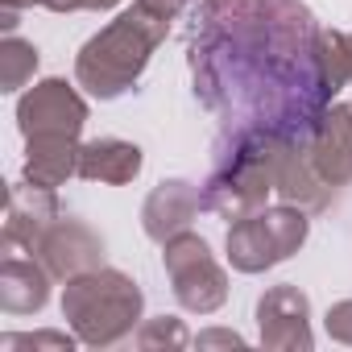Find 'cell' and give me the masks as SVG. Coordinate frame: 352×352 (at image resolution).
Instances as JSON below:
<instances>
[{"label": "cell", "instance_id": "obj_25", "mask_svg": "<svg viewBox=\"0 0 352 352\" xmlns=\"http://www.w3.org/2000/svg\"><path fill=\"white\" fill-rule=\"evenodd\" d=\"M348 38H352V34H348Z\"/></svg>", "mask_w": 352, "mask_h": 352}, {"label": "cell", "instance_id": "obj_2", "mask_svg": "<svg viewBox=\"0 0 352 352\" xmlns=\"http://www.w3.org/2000/svg\"><path fill=\"white\" fill-rule=\"evenodd\" d=\"M166 34H170V21L145 13L133 0V9L116 13L100 34H91L79 46L75 83L91 100H120L145 75V67H149L153 50L166 42Z\"/></svg>", "mask_w": 352, "mask_h": 352}, {"label": "cell", "instance_id": "obj_7", "mask_svg": "<svg viewBox=\"0 0 352 352\" xmlns=\"http://www.w3.org/2000/svg\"><path fill=\"white\" fill-rule=\"evenodd\" d=\"M83 124H87V100L79 96L75 83H67L58 75L38 79L17 100V129H21V137H38V133L79 137Z\"/></svg>", "mask_w": 352, "mask_h": 352}, {"label": "cell", "instance_id": "obj_10", "mask_svg": "<svg viewBox=\"0 0 352 352\" xmlns=\"http://www.w3.org/2000/svg\"><path fill=\"white\" fill-rule=\"evenodd\" d=\"M34 257H42V265H46L58 282H71V278H79V274L104 265V236H100L91 224L75 220V216H58V220L50 224V232L38 241Z\"/></svg>", "mask_w": 352, "mask_h": 352}, {"label": "cell", "instance_id": "obj_21", "mask_svg": "<svg viewBox=\"0 0 352 352\" xmlns=\"http://www.w3.org/2000/svg\"><path fill=\"white\" fill-rule=\"evenodd\" d=\"M195 348H245V336L228 331V327H212V331L195 336Z\"/></svg>", "mask_w": 352, "mask_h": 352}, {"label": "cell", "instance_id": "obj_4", "mask_svg": "<svg viewBox=\"0 0 352 352\" xmlns=\"http://www.w3.org/2000/svg\"><path fill=\"white\" fill-rule=\"evenodd\" d=\"M278 137L282 133H265V129H232L228 149L220 153L216 170L204 183V212L236 224V220L270 208Z\"/></svg>", "mask_w": 352, "mask_h": 352}, {"label": "cell", "instance_id": "obj_17", "mask_svg": "<svg viewBox=\"0 0 352 352\" xmlns=\"http://www.w3.org/2000/svg\"><path fill=\"white\" fill-rule=\"evenodd\" d=\"M38 63H42V50L17 34H5V42H0V91H21L34 83L38 75Z\"/></svg>", "mask_w": 352, "mask_h": 352}, {"label": "cell", "instance_id": "obj_11", "mask_svg": "<svg viewBox=\"0 0 352 352\" xmlns=\"http://www.w3.org/2000/svg\"><path fill=\"white\" fill-rule=\"evenodd\" d=\"M63 216L58 195L50 187H38L30 179H21L17 187H9V212H5V232H0V249H21L34 253L38 241L50 232V224Z\"/></svg>", "mask_w": 352, "mask_h": 352}, {"label": "cell", "instance_id": "obj_6", "mask_svg": "<svg viewBox=\"0 0 352 352\" xmlns=\"http://www.w3.org/2000/svg\"><path fill=\"white\" fill-rule=\"evenodd\" d=\"M162 270L170 278L174 302L191 315H216L228 302V270L216 261L199 232H179L162 245Z\"/></svg>", "mask_w": 352, "mask_h": 352}, {"label": "cell", "instance_id": "obj_18", "mask_svg": "<svg viewBox=\"0 0 352 352\" xmlns=\"http://www.w3.org/2000/svg\"><path fill=\"white\" fill-rule=\"evenodd\" d=\"M133 344H137V348H145V352H153V348H187V344H195V336L187 331V323H183V319H174V315H157V319H141V327H137Z\"/></svg>", "mask_w": 352, "mask_h": 352}, {"label": "cell", "instance_id": "obj_8", "mask_svg": "<svg viewBox=\"0 0 352 352\" xmlns=\"http://www.w3.org/2000/svg\"><path fill=\"white\" fill-rule=\"evenodd\" d=\"M257 340L270 352H311L315 327H311V298L294 282H278L257 298Z\"/></svg>", "mask_w": 352, "mask_h": 352}, {"label": "cell", "instance_id": "obj_3", "mask_svg": "<svg viewBox=\"0 0 352 352\" xmlns=\"http://www.w3.org/2000/svg\"><path fill=\"white\" fill-rule=\"evenodd\" d=\"M141 315H145V294L124 270L100 265L63 286V319L87 348H112L137 336Z\"/></svg>", "mask_w": 352, "mask_h": 352}, {"label": "cell", "instance_id": "obj_13", "mask_svg": "<svg viewBox=\"0 0 352 352\" xmlns=\"http://www.w3.org/2000/svg\"><path fill=\"white\" fill-rule=\"evenodd\" d=\"M54 274L42 265V257L5 249L0 257V311L5 315H38L50 302Z\"/></svg>", "mask_w": 352, "mask_h": 352}, {"label": "cell", "instance_id": "obj_24", "mask_svg": "<svg viewBox=\"0 0 352 352\" xmlns=\"http://www.w3.org/2000/svg\"><path fill=\"white\" fill-rule=\"evenodd\" d=\"M116 5H120V0H83V9H87V13H112Z\"/></svg>", "mask_w": 352, "mask_h": 352}, {"label": "cell", "instance_id": "obj_14", "mask_svg": "<svg viewBox=\"0 0 352 352\" xmlns=\"http://www.w3.org/2000/svg\"><path fill=\"white\" fill-rule=\"evenodd\" d=\"M311 157L331 187L352 183V104H331L311 133Z\"/></svg>", "mask_w": 352, "mask_h": 352}, {"label": "cell", "instance_id": "obj_12", "mask_svg": "<svg viewBox=\"0 0 352 352\" xmlns=\"http://www.w3.org/2000/svg\"><path fill=\"white\" fill-rule=\"evenodd\" d=\"M199 212H204V187H195L191 179H162L141 204V232L153 245H166L170 236L187 232Z\"/></svg>", "mask_w": 352, "mask_h": 352}, {"label": "cell", "instance_id": "obj_15", "mask_svg": "<svg viewBox=\"0 0 352 352\" xmlns=\"http://www.w3.org/2000/svg\"><path fill=\"white\" fill-rule=\"evenodd\" d=\"M145 166L141 145L120 141V137H96L79 145V179L87 183H104V187H124L133 183Z\"/></svg>", "mask_w": 352, "mask_h": 352}, {"label": "cell", "instance_id": "obj_22", "mask_svg": "<svg viewBox=\"0 0 352 352\" xmlns=\"http://www.w3.org/2000/svg\"><path fill=\"white\" fill-rule=\"evenodd\" d=\"M137 5L145 9V13H153V17H162V21H174L183 9H187V0H137Z\"/></svg>", "mask_w": 352, "mask_h": 352}, {"label": "cell", "instance_id": "obj_5", "mask_svg": "<svg viewBox=\"0 0 352 352\" xmlns=\"http://www.w3.org/2000/svg\"><path fill=\"white\" fill-rule=\"evenodd\" d=\"M307 216L311 212H302L294 204H278V208H261V212L228 224V236H224L228 265L236 274H265V270L290 261L311 236Z\"/></svg>", "mask_w": 352, "mask_h": 352}, {"label": "cell", "instance_id": "obj_20", "mask_svg": "<svg viewBox=\"0 0 352 352\" xmlns=\"http://www.w3.org/2000/svg\"><path fill=\"white\" fill-rule=\"evenodd\" d=\"M323 331H327L336 344H348V348H352V298H340V302L327 307V315H323Z\"/></svg>", "mask_w": 352, "mask_h": 352}, {"label": "cell", "instance_id": "obj_23", "mask_svg": "<svg viewBox=\"0 0 352 352\" xmlns=\"http://www.w3.org/2000/svg\"><path fill=\"white\" fill-rule=\"evenodd\" d=\"M38 5V0H0V30L5 34H17V13Z\"/></svg>", "mask_w": 352, "mask_h": 352}, {"label": "cell", "instance_id": "obj_19", "mask_svg": "<svg viewBox=\"0 0 352 352\" xmlns=\"http://www.w3.org/2000/svg\"><path fill=\"white\" fill-rule=\"evenodd\" d=\"M79 336L71 331H5L0 336V352H17V348H50V352H71Z\"/></svg>", "mask_w": 352, "mask_h": 352}, {"label": "cell", "instance_id": "obj_1", "mask_svg": "<svg viewBox=\"0 0 352 352\" xmlns=\"http://www.w3.org/2000/svg\"><path fill=\"white\" fill-rule=\"evenodd\" d=\"M187 58L199 104L232 129L311 137L336 100L302 0H204Z\"/></svg>", "mask_w": 352, "mask_h": 352}, {"label": "cell", "instance_id": "obj_16", "mask_svg": "<svg viewBox=\"0 0 352 352\" xmlns=\"http://www.w3.org/2000/svg\"><path fill=\"white\" fill-rule=\"evenodd\" d=\"M79 145H83L79 137H63V133L25 137V179L58 191L71 174H79Z\"/></svg>", "mask_w": 352, "mask_h": 352}, {"label": "cell", "instance_id": "obj_9", "mask_svg": "<svg viewBox=\"0 0 352 352\" xmlns=\"http://www.w3.org/2000/svg\"><path fill=\"white\" fill-rule=\"evenodd\" d=\"M274 195L302 212H323L336 187L319 174L311 157V137H278L274 145Z\"/></svg>", "mask_w": 352, "mask_h": 352}]
</instances>
